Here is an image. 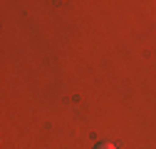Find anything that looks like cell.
<instances>
[{"label": "cell", "instance_id": "cell-1", "mask_svg": "<svg viewBox=\"0 0 156 149\" xmlns=\"http://www.w3.org/2000/svg\"><path fill=\"white\" fill-rule=\"evenodd\" d=\"M94 149H116V144H112V142H99V144H94Z\"/></svg>", "mask_w": 156, "mask_h": 149}]
</instances>
